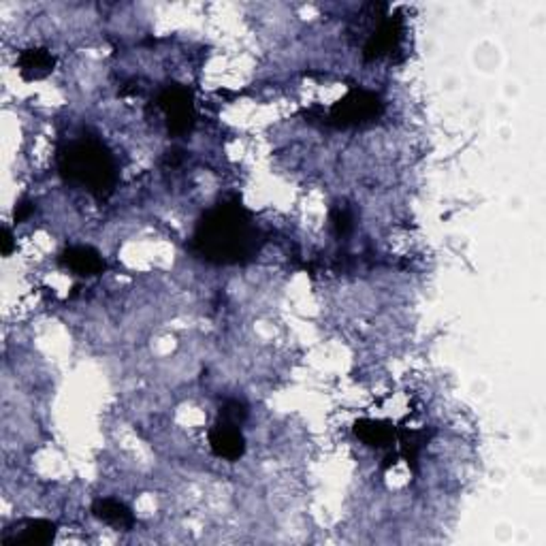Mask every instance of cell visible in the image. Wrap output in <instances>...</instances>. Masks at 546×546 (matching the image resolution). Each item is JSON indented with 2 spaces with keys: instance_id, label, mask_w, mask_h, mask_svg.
<instances>
[{
  "instance_id": "6da1fadb",
  "label": "cell",
  "mask_w": 546,
  "mask_h": 546,
  "mask_svg": "<svg viewBox=\"0 0 546 546\" xmlns=\"http://www.w3.org/2000/svg\"><path fill=\"white\" fill-rule=\"evenodd\" d=\"M194 252L209 263L233 265L252 258L258 250V233L241 203H220L203 215L194 231Z\"/></svg>"
},
{
  "instance_id": "7a4b0ae2",
  "label": "cell",
  "mask_w": 546,
  "mask_h": 546,
  "mask_svg": "<svg viewBox=\"0 0 546 546\" xmlns=\"http://www.w3.org/2000/svg\"><path fill=\"white\" fill-rule=\"evenodd\" d=\"M60 173L67 182L107 199L116 186V164L110 150L94 139L75 142L60 154Z\"/></svg>"
},
{
  "instance_id": "3957f363",
  "label": "cell",
  "mask_w": 546,
  "mask_h": 546,
  "mask_svg": "<svg viewBox=\"0 0 546 546\" xmlns=\"http://www.w3.org/2000/svg\"><path fill=\"white\" fill-rule=\"evenodd\" d=\"M380 113H383V100L376 94L367 90H352L329 110V122L340 126V129L363 126L367 122H373Z\"/></svg>"
},
{
  "instance_id": "277c9868",
  "label": "cell",
  "mask_w": 546,
  "mask_h": 546,
  "mask_svg": "<svg viewBox=\"0 0 546 546\" xmlns=\"http://www.w3.org/2000/svg\"><path fill=\"white\" fill-rule=\"evenodd\" d=\"M158 107L167 116L169 132L173 135H186L194 124V105L193 92L182 86H171L158 97Z\"/></svg>"
},
{
  "instance_id": "5b68a950",
  "label": "cell",
  "mask_w": 546,
  "mask_h": 546,
  "mask_svg": "<svg viewBox=\"0 0 546 546\" xmlns=\"http://www.w3.org/2000/svg\"><path fill=\"white\" fill-rule=\"evenodd\" d=\"M56 538V525L46 519L17 520L3 531V546H47Z\"/></svg>"
},
{
  "instance_id": "8992f818",
  "label": "cell",
  "mask_w": 546,
  "mask_h": 546,
  "mask_svg": "<svg viewBox=\"0 0 546 546\" xmlns=\"http://www.w3.org/2000/svg\"><path fill=\"white\" fill-rule=\"evenodd\" d=\"M209 446L220 459L239 461L246 453V437L239 427L218 421L209 431Z\"/></svg>"
},
{
  "instance_id": "52a82bcc",
  "label": "cell",
  "mask_w": 546,
  "mask_h": 546,
  "mask_svg": "<svg viewBox=\"0 0 546 546\" xmlns=\"http://www.w3.org/2000/svg\"><path fill=\"white\" fill-rule=\"evenodd\" d=\"M404 35V24L402 17H389L370 35V39L365 43L363 56L365 60H378L383 56L391 54L393 49H397L399 41H402Z\"/></svg>"
},
{
  "instance_id": "ba28073f",
  "label": "cell",
  "mask_w": 546,
  "mask_h": 546,
  "mask_svg": "<svg viewBox=\"0 0 546 546\" xmlns=\"http://www.w3.org/2000/svg\"><path fill=\"white\" fill-rule=\"evenodd\" d=\"M62 265L81 278H92L103 273L105 260L90 246H73L62 252Z\"/></svg>"
},
{
  "instance_id": "9c48e42d",
  "label": "cell",
  "mask_w": 546,
  "mask_h": 546,
  "mask_svg": "<svg viewBox=\"0 0 546 546\" xmlns=\"http://www.w3.org/2000/svg\"><path fill=\"white\" fill-rule=\"evenodd\" d=\"M354 436L370 448H386L395 440V427L386 421L361 418L354 423Z\"/></svg>"
},
{
  "instance_id": "30bf717a",
  "label": "cell",
  "mask_w": 546,
  "mask_h": 546,
  "mask_svg": "<svg viewBox=\"0 0 546 546\" xmlns=\"http://www.w3.org/2000/svg\"><path fill=\"white\" fill-rule=\"evenodd\" d=\"M92 512L94 517L105 520L107 525L118 527V530L129 531L132 530V525H135V517H132L131 508L118 499H111V498L97 499L92 504Z\"/></svg>"
},
{
  "instance_id": "8fae6325",
  "label": "cell",
  "mask_w": 546,
  "mask_h": 546,
  "mask_svg": "<svg viewBox=\"0 0 546 546\" xmlns=\"http://www.w3.org/2000/svg\"><path fill=\"white\" fill-rule=\"evenodd\" d=\"M54 56L47 49H26L17 58V68H20L22 78L28 81L43 79L54 71Z\"/></svg>"
},
{
  "instance_id": "7c38bea8",
  "label": "cell",
  "mask_w": 546,
  "mask_h": 546,
  "mask_svg": "<svg viewBox=\"0 0 546 546\" xmlns=\"http://www.w3.org/2000/svg\"><path fill=\"white\" fill-rule=\"evenodd\" d=\"M246 416H247L246 405L241 402H235V399H231V402H226L220 408L218 421L226 423V425H235V427H241V423L246 421Z\"/></svg>"
},
{
  "instance_id": "4fadbf2b",
  "label": "cell",
  "mask_w": 546,
  "mask_h": 546,
  "mask_svg": "<svg viewBox=\"0 0 546 546\" xmlns=\"http://www.w3.org/2000/svg\"><path fill=\"white\" fill-rule=\"evenodd\" d=\"M331 220H333L335 233H338L340 237H346V235L352 231V214L348 207H335L331 214Z\"/></svg>"
},
{
  "instance_id": "5bb4252c",
  "label": "cell",
  "mask_w": 546,
  "mask_h": 546,
  "mask_svg": "<svg viewBox=\"0 0 546 546\" xmlns=\"http://www.w3.org/2000/svg\"><path fill=\"white\" fill-rule=\"evenodd\" d=\"M0 250H3L5 257H9L11 250H14V235L7 226L3 228V239H0Z\"/></svg>"
},
{
  "instance_id": "9a60e30c",
  "label": "cell",
  "mask_w": 546,
  "mask_h": 546,
  "mask_svg": "<svg viewBox=\"0 0 546 546\" xmlns=\"http://www.w3.org/2000/svg\"><path fill=\"white\" fill-rule=\"evenodd\" d=\"M33 212H35V205H30V203H22V205H17V209H16V220L17 222L26 220Z\"/></svg>"
}]
</instances>
